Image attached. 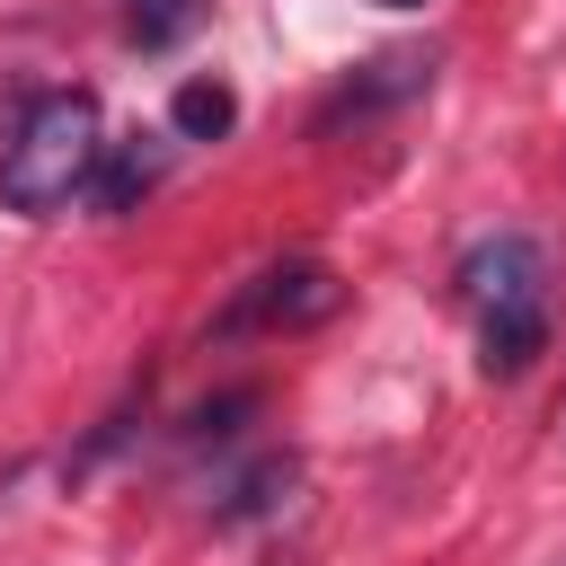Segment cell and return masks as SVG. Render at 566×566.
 <instances>
[{
    "label": "cell",
    "mask_w": 566,
    "mask_h": 566,
    "mask_svg": "<svg viewBox=\"0 0 566 566\" xmlns=\"http://www.w3.org/2000/svg\"><path fill=\"white\" fill-rule=\"evenodd\" d=\"M336 310H345L336 265L283 256V265H265V274H248V283L230 292V310L212 318V336H301V327H318V318H336Z\"/></svg>",
    "instance_id": "7a4b0ae2"
},
{
    "label": "cell",
    "mask_w": 566,
    "mask_h": 566,
    "mask_svg": "<svg viewBox=\"0 0 566 566\" xmlns=\"http://www.w3.org/2000/svg\"><path fill=\"white\" fill-rule=\"evenodd\" d=\"M97 150H106V133H97V97H88V88H53V97H35V106L18 115L9 150H0V203L27 212V221L62 212L71 195H88Z\"/></svg>",
    "instance_id": "6da1fadb"
},
{
    "label": "cell",
    "mask_w": 566,
    "mask_h": 566,
    "mask_svg": "<svg viewBox=\"0 0 566 566\" xmlns=\"http://www.w3.org/2000/svg\"><path fill=\"white\" fill-rule=\"evenodd\" d=\"M460 292H469L478 310H522V301H539V248H531L522 230L478 239V248L460 256Z\"/></svg>",
    "instance_id": "3957f363"
},
{
    "label": "cell",
    "mask_w": 566,
    "mask_h": 566,
    "mask_svg": "<svg viewBox=\"0 0 566 566\" xmlns=\"http://www.w3.org/2000/svg\"><path fill=\"white\" fill-rule=\"evenodd\" d=\"M203 9H212V0H124V35H133L142 53H168L177 35L203 27Z\"/></svg>",
    "instance_id": "9c48e42d"
},
{
    "label": "cell",
    "mask_w": 566,
    "mask_h": 566,
    "mask_svg": "<svg viewBox=\"0 0 566 566\" xmlns=\"http://www.w3.org/2000/svg\"><path fill=\"white\" fill-rule=\"evenodd\" d=\"M168 177V142L159 133H133V142H115V150H97V177H88V203L97 212H133L150 186Z\"/></svg>",
    "instance_id": "5b68a950"
},
{
    "label": "cell",
    "mask_w": 566,
    "mask_h": 566,
    "mask_svg": "<svg viewBox=\"0 0 566 566\" xmlns=\"http://www.w3.org/2000/svg\"><path fill=\"white\" fill-rule=\"evenodd\" d=\"M292 486H301V460H292V451H265L256 469H239V478L221 486L212 522H256V513H274V504H283Z\"/></svg>",
    "instance_id": "52a82bcc"
},
{
    "label": "cell",
    "mask_w": 566,
    "mask_h": 566,
    "mask_svg": "<svg viewBox=\"0 0 566 566\" xmlns=\"http://www.w3.org/2000/svg\"><path fill=\"white\" fill-rule=\"evenodd\" d=\"M380 9H416V0H380Z\"/></svg>",
    "instance_id": "30bf717a"
},
{
    "label": "cell",
    "mask_w": 566,
    "mask_h": 566,
    "mask_svg": "<svg viewBox=\"0 0 566 566\" xmlns=\"http://www.w3.org/2000/svg\"><path fill=\"white\" fill-rule=\"evenodd\" d=\"M416 88H433V53H380V62H363V80H345V88L318 106V133H327V124H345V115L398 106V97H416Z\"/></svg>",
    "instance_id": "277c9868"
},
{
    "label": "cell",
    "mask_w": 566,
    "mask_h": 566,
    "mask_svg": "<svg viewBox=\"0 0 566 566\" xmlns=\"http://www.w3.org/2000/svg\"><path fill=\"white\" fill-rule=\"evenodd\" d=\"M548 345V318H539V301H522V310H486V327H478V363L495 371V380H513V371H531V354Z\"/></svg>",
    "instance_id": "8992f818"
},
{
    "label": "cell",
    "mask_w": 566,
    "mask_h": 566,
    "mask_svg": "<svg viewBox=\"0 0 566 566\" xmlns=\"http://www.w3.org/2000/svg\"><path fill=\"white\" fill-rule=\"evenodd\" d=\"M230 124H239L230 80H186V88L168 97V133H177V142H221Z\"/></svg>",
    "instance_id": "ba28073f"
}]
</instances>
